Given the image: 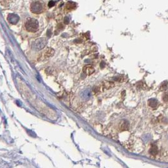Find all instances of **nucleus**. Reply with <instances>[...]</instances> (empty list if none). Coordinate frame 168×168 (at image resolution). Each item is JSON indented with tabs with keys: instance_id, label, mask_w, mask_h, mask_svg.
Instances as JSON below:
<instances>
[{
	"instance_id": "423d86ee",
	"label": "nucleus",
	"mask_w": 168,
	"mask_h": 168,
	"mask_svg": "<svg viewBox=\"0 0 168 168\" xmlns=\"http://www.w3.org/2000/svg\"><path fill=\"white\" fill-rule=\"evenodd\" d=\"M83 72L84 73H85L86 75H90L91 74H92L94 72H95V69L94 68L93 66L88 65V66H84L83 69Z\"/></svg>"
},
{
	"instance_id": "f03ea898",
	"label": "nucleus",
	"mask_w": 168,
	"mask_h": 168,
	"mask_svg": "<svg viewBox=\"0 0 168 168\" xmlns=\"http://www.w3.org/2000/svg\"><path fill=\"white\" fill-rule=\"evenodd\" d=\"M30 9V11L34 14H41L44 12L45 6L42 2L35 1L31 3Z\"/></svg>"
},
{
	"instance_id": "9b49d317",
	"label": "nucleus",
	"mask_w": 168,
	"mask_h": 168,
	"mask_svg": "<svg viewBox=\"0 0 168 168\" xmlns=\"http://www.w3.org/2000/svg\"><path fill=\"white\" fill-rule=\"evenodd\" d=\"M162 101L165 103L168 102V93H165V94H163Z\"/></svg>"
},
{
	"instance_id": "9d476101",
	"label": "nucleus",
	"mask_w": 168,
	"mask_h": 168,
	"mask_svg": "<svg viewBox=\"0 0 168 168\" xmlns=\"http://www.w3.org/2000/svg\"><path fill=\"white\" fill-rule=\"evenodd\" d=\"M114 86V83L113 82H106L103 83V87L105 89H110L112 88Z\"/></svg>"
},
{
	"instance_id": "f8f14e48",
	"label": "nucleus",
	"mask_w": 168,
	"mask_h": 168,
	"mask_svg": "<svg viewBox=\"0 0 168 168\" xmlns=\"http://www.w3.org/2000/svg\"><path fill=\"white\" fill-rule=\"evenodd\" d=\"M167 88V83L164 82L161 86H160V90H166Z\"/></svg>"
},
{
	"instance_id": "39448f33",
	"label": "nucleus",
	"mask_w": 168,
	"mask_h": 168,
	"mask_svg": "<svg viewBox=\"0 0 168 168\" xmlns=\"http://www.w3.org/2000/svg\"><path fill=\"white\" fill-rule=\"evenodd\" d=\"M159 101L156 99H150L148 101L149 106L154 109H156L157 107H158L159 105Z\"/></svg>"
},
{
	"instance_id": "20e7f679",
	"label": "nucleus",
	"mask_w": 168,
	"mask_h": 168,
	"mask_svg": "<svg viewBox=\"0 0 168 168\" xmlns=\"http://www.w3.org/2000/svg\"><path fill=\"white\" fill-rule=\"evenodd\" d=\"M7 20H8L10 23L12 24V25H15V24L19 22L20 17H19V15H16V14L11 13L8 15V17H7Z\"/></svg>"
},
{
	"instance_id": "7ed1b4c3",
	"label": "nucleus",
	"mask_w": 168,
	"mask_h": 168,
	"mask_svg": "<svg viewBox=\"0 0 168 168\" xmlns=\"http://www.w3.org/2000/svg\"><path fill=\"white\" fill-rule=\"evenodd\" d=\"M47 44V40L45 38H39L35 41H34L31 47L35 51H40L43 50V48Z\"/></svg>"
},
{
	"instance_id": "1a4fd4ad",
	"label": "nucleus",
	"mask_w": 168,
	"mask_h": 168,
	"mask_svg": "<svg viewBox=\"0 0 168 168\" xmlns=\"http://www.w3.org/2000/svg\"><path fill=\"white\" fill-rule=\"evenodd\" d=\"M129 128V123L127 121H123L122 122V123L120 125V128L121 131H124V130H127Z\"/></svg>"
},
{
	"instance_id": "f257e3e1",
	"label": "nucleus",
	"mask_w": 168,
	"mask_h": 168,
	"mask_svg": "<svg viewBox=\"0 0 168 168\" xmlns=\"http://www.w3.org/2000/svg\"><path fill=\"white\" fill-rule=\"evenodd\" d=\"M39 22L35 19H28L25 23V28L29 32H36L39 29Z\"/></svg>"
},
{
	"instance_id": "6e6552de",
	"label": "nucleus",
	"mask_w": 168,
	"mask_h": 168,
	"mask_svg": "<svg viewBox=\"0 0 168 168\" xmlns=\"http://www.w3.org/2000/svg\"><path fill=\"white\" fill-rule=\"evenodd\" d=\"M149 153L152 156H156L158 153V149H157V145H153L149 150Z\"/></svg>"
},
{
	"instance_id": "0eeeda50",
	"label": "nucleus",
	"mask_w": 168,
	"mask_h": 168,
	"mask_svg": "<svg viewBox=\"0 0 168 168\" xmlns=\"http://www.w3.org/2000/svg\"><path fill=\"white\" fill-rule=\"evenodd\" d=\"M54 53V51L53 49L48 48L45 52V56H46L47 58H50L51 56H52Z\"/></svg>"
}]
</instances>
